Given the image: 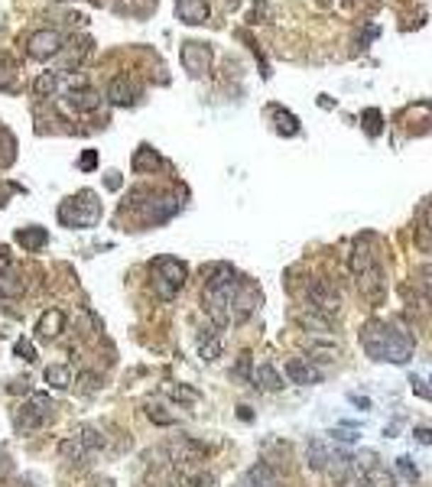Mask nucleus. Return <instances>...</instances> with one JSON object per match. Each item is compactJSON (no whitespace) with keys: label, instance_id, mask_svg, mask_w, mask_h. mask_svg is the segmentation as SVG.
Segmentation results:
<instances>
[{"label":"nucleus","instance_id":"f704fd0d","mask_svg":"<svg viewBox=\"0 0 432 487\" xmlns=\"http://www.w3.org/2000/svg\"><path fill=\"white\" fill-rule=\"evenodd\" d=\"M397 468H400V474H403V478H406V481H419V471H416V464L409 461L406 455H403V458H397Z\"/></svg>","mask_w":432,"mask_h":487},{"label":"nucleus","instance_id":"f03ea898","mask_svg":"<svg viewBox=\"0 0 432 487\" xmlns=\"http://www.w3.org/2000/svg\"><path fill=\"white\" fill-rule=\"evenodd\" d=\"M52 410H55V400L49 393H33L30 403L23 406V412L16 416V429L20 432H33V429L46 426L49 419H52Z\"/></svg>","mask_w":432,"mask_h":487},{"label":"nucleus","instance_id":"20e7f679","mask_svg":"<svg viewBox=\"0 0 432 487\" xmlns=\"http://www.w3.org/2000/svg\"><path fill=\"white\" fill-rule=\"evenodd\" d=\"M179 59H182V69L189 72L192 78H201V75H209V72H211V46H209V43L189 39V43H182Z\"/></svg>","mask_w":432,"mask_h":487},{"label":"nucleus","instance_id":"2f4dec72","mask_svg":"<svg viewBox=\"0 0 432 487\" xmlns=\"http://www.w3.org/2000/svg\"><path fill=\"white\" fill-rule=\"evenodd\" d=\"M13 354L20 361H26V364H33V361H36V348H33V341H26V338H20V341L13 344Z\"/></svg>","mask_w":432,"mask_h":487},{"label":"nucleus","instance_id":"39448f33","mask_svg":"<svg viewBox=\"0 0 432 487\" xmlns=\"http://www.w3.org/2000/svg\"><path fill=\"white\" fill-rule=\"evenodd\" d=\"M62 46H65V39H62L59 30H39L26 39V55L46 62V59H52V55H59Z\"/></svg>","mask_w":432,"mask_h":487},{"label":"nucleus","instance_id":"c9c22d12","mask_svg":"<svg viewBox=\"0 0 432 487\" xmlns=\"http://www.w3.org/2000/svg\"><path fill=\"white\" fill-rule=\"evenodd\" d=\"M416 276H419V286H423V290L429 292V299H432V263H423V267L416 270Z\"/></svg>","mask_w":432,"mask_h":487},{"label":"nucleus","instance_id":"c03bdc74","mask_svg":"<svg viewBox=\"0 0 432 487\" xmlns=\"http://www.w3.org/2000/svg\"><path fill=\"white\" fill-rule=\"evenodd\" d=\"M108 189H121V175L117 173H108Z\"/></svg>","mask_w":432,"mask_h":487},{"label":"nucleus","instance_id":"0eeeda50","mask_svg":"<svg viewBox=\"0 0 432 487\" xmlns=\"http://www.w3.org/2000/svg\"><path fill=\"white\" fill-rule=\"evenodd\" d=\"M361 348L367 351V358L384 361V348H387V322L370 319L361 328Z\"/></svg>","mask_w":432,"mask_h":487},{"label":"nucleus","instance_id":"79ce46f5","mask_svg":"<svg viewBox=\"0 0 432 487\" xmlns=\"http://www.w3.org/2000/svg\"><path fill=\"white\" fill-rule=\"evenodd\" d=\"M0 273H10V257H7V247H0Z\"/></svg>","mask_w":432,"mask_h":487},{"label":"nucleus","instance_id":"37998d69","mask_svg":"<svg viewBox=\"0 0 432 487\" xmlns=\"http://www.w3.org/2000/svg\"><path fill=\"white\" fill-rule=\"evenodd\" d=\"M351 403L361 406V410H370V400H364V396H358V393H351Z\"/></svg>","mask_w":432,"mask_h":487},{"label":"nucleus","instance_id":"4c0bfd02","mask_svg":"<svg viewBox=\"0 0 432 487\" xmlns=\"http://www.w3.org/2000/svg\"><path fill=\"white\" fill-rule=\"evenodd\" d=\"M78 166L85 169V173H92V169L98 166V153H94V150H85V156H82V163H78Z\"/></svg>","mask_w":432,"mask_h":487},{"label":"nucleus","instance_id":"c85d7f7f","mask_svg":"<svg viewBox=\"0 0 432 487\" xmlns=\"http://www.w3.org/2000/svg\"><path fill=\"white\" fill-rule=\"evenodd\" d=\"M75 439L82 442L85 449H92V452H98V449H104V445H108V439H104V435H101L98 429H92V426H85V429H82V432L75 435Z\"/></svg>","mask_w":432,"mask_h":487},{"label":"nucleus","instance_id":"a18cd8bd","mask_svg":"<svg viewBox=\"0 0 432 487\" xmlns=\"http://www.w3.org/2000/svg\"><path fill=\"white\" fill-rule=\"evenodd\" d=\"M426 231H429V234H432V202H429V205H426Z\"/></svg>","mask_w":432,"mask_h":487},{"label":"nucleus","instance_id":"9b49d317","mask_svg":"<svg viewBox=\"0 0 432 487\" xmlns=\"http://www.w3.org/2000/svg\"><path fill=\"white\" fill-rule=\"evenodd\" d=\"M108 101H111L114 107H127V104H133V101H137V84H133L127 75L111 78V84H108Z\"/></svg>","mask_w":432,"mask_h":487},{"label":"nucleus","instance_id":"423d86ee","mask_svg":"<svg viewBox=\"0 0 432 487\" xmlns=\"http://www.w3.org/2000/svg\"><path fill=\"white\" fill-rule=\"evenodd\" d=\"M306 292H309V302H312V309H316V312H322V315H328V319H332V315L341 309L338 290H335V286H328V283H322V280L309 283Z\"/></svg>","mask_w":432,"mask_h":487},{"label":"nucleus","instance_id":"7ed1b4c3","mask_svg":"<svg viewBox=\"0 0 432 487\" xmlns=\"http://www.w3.org/2000/svg\"><path fill=\"white\" fill-rule=\"evenodd\" d=\"M413 348H416V341H413V335H409L406 328L397 325V322H387L384 361H390V364H406V361L413 358Z\"/></svg>","mask_w":432,"mask_h":487},{"label":"nucleus","instance_id":"a211bd4d","mask_svg":"<svg viewBox=\"0 0 432 487\" xmlns=\"http://www.w3.org/2000/svg\"><path fill=\"white\" fill-rule=\"evenodd\" d=\"M16 244H23V251H43L49 244V231L39 228V224H30V228H20L16 231Z\"/></svg>","mask_w":432,"mask_h":487},{"label":"nucleus","instance_id":"6ab92c4d","mask_svg":"<svg viewBox=\"0 0 432 487\" xmlns=\"http://www.w3.org/2000/svg\"><path fill=\"white\" fill-rule=\"evenodd\" d=\"M65 101H69L72 111H78V114H88V111H94V107L101 104V94L92 92V88H72Z\"/></svg>","mask_w":432,"mask_h":487},{"label":"nucleus","instance_id":"1a4fd4ad","mask_svg":"<svg viewBox=\"0 0 432 487\" xmlns=\"http://www.w3.org/2000/svg\"><path fill=\"white\" fill-rule=\"evenodd\" d=\"M358 280V290H361V296L367 299V302H380L387 292V283H384V270L380 267H370L367 273L355 276Z\"/></svg>","mask_w":432,"mask_h":487},{"label":"nucleus","instance_id":"4468645a","mask_svg":"<svg viewBox=\"0 0 432 487\" xmlns=\"http://www.w3.org/2000/svg\"><path fill=\"white\" fill-rule=\"evenodd\" d=\"M179 212V202L172 195H162V198H150V205H143V218L153 221V224H160V221L172 218V214Z\"/></svg>","mask_w":432,"mask_h":487},{"label":"nucleus","instance_id":"cd10ccee","mask_svg":"<svg viewBox=\"0 0 432 487\" xmlns=\"http://www.w3.org/2000/svg\"><path fill=\"white\" fill-rule=\"evenodd\" d=\"M55 88H59V75H55V72H43V75L33 82L36 98H49V94H55Z\"/></svg>","mask_w":432,"mask_h":487},{"label":"nucleus","instance_id":"49530a36","mask_svg":"<svg viewBox=\"0 0 432 487\" xmlns=\"http://www.w3.org/2000/svg\"><path fill=\"white\" fill-rule=\"evenodd\" d=\"M228 4H231V7H238V0H228Z\"/></svg>","mask_w":432,"mask_h":487},{"label":"nucleus","instance_id":"f8f14e48","mask_svg":"<svg viewBox=\"0 0 432 487\" xmlns=\"http://www.w3.org/2000/svg\"><path fill=\"white\" fill-rule=\"evenodd\" d=\"M257 302H260V292H257V286L254 283H240L238 286V292H234V302H231V309L238 315H234V319H247V315L254 312L257 309Z\"/></svg>","mask_w":432,"mask_h":487},{"label":"nucleus","instance_id":"7c9ffc66","mask_svg":"<svg viewBox=\"0 0 432 487\" xmlns=\"http://www.w3.org/2000/svg\"><path fill=\"white\" fill-rule=\"evenodd\" d=\"M59 452H62L65 458H72V461H82V458H85V445H82L78 439H65V442L59 445Z\"/></svg>","mask_w":432,"mask_h":487},{"label":"nucleus","instance_id":"b1692460","mask_svg":"<svg viewBox=\"0 0 432 487\" xmlns=\"http://www.w3.org/2000/svg\"><path fill=\"white\" fill-rule=\"evenodd\" d=\"M26 292V280L13 273H0V299H16Z\"/></svg>","mask_w":432,"mask_h":487},{"label":"nucleus","instance_id":"412c9836","mask_svg":"<svg viewBox=\"0 0 432 487\" xmlns=\"http://www.w3.org/2000/svg\"><path fill=\"white\" fill-rule=\"evenodd\" d=\"M296 322H299L302 328H312V332H319V335H328L332 332V319L322 312H316V309H309V312H299L296 315Z\"/></svg>","mask_w":432,"mask_h":487},{"label":"nucleus","instance_id":"f257e3e1","mask_svg":"<svg viewBox=\"0 0 432 487\" xmlns=\"http://www.w3.org/2000/svg\"><path fill=\"white\" fill-rule=\"evenodd\" d=\"M59 221L69 228H94L101 221V202L92 189H82L78 195L65 198V205L59 208Z\"/></svg>","mask_w":432,"mask_h":487},{"label":"nucleus","instance_id":"9d476101","mask_svg":"<svg viewBox=\"0 0 432 487\" xmlns=\"http://www.w3.org/2000/svg\"><path fill=\"white\" fill-rule=\"evenodd\" d=\"M209 13H211L209 0H176V16L189 26H201L209 20Z\"/></svg>","mask_w":432,"mask_h":487},{"label":"nucleus","instance_id":"c756f323","mask_svg":"<svg viewBox=\"0 0 432 487\" xmlns=\"http://www.w3.org/2000/svg\"><path fill=\"white\" fill-rule=\"evenodd\" d=\"M88 49H92V39H78V49H72V53L62 55L59 65H62V69H72V65H78V62L88 55Z\"/></svg>","mask_w":432,"mask_h":487},{"label":"nucleus","instance_id":"473e14b6","mask_svg":"<svg viewBox=\"0 0 432 487\" xmlns=\"http://www.w3.org/2000/svg\"><path fill=\"white\" fill-rule=\"evenodd\" d=\"M309 354H316V361H332L335 354H338V348H335V344H316V341H309Z\"/></svg>","mask_w":432,"mask_h":487},{"label":"nucleus","instance_id":"72a5a7b5","mask_svg":"<svg viewBox=\"0 0 432 487\" xmlns=\"http://www.w3.org/2000/svg\"><path fill=\"white\" fill-rule=\"evenodd\" d=\"M364 130H367L370 137H377L380 133V111H364Z\"/></svg>","mask_w":432,"mask_h":487},{"label":"nucleus","instance_id":"a878e982","mask_svg":"<svg viewBox=\"0 0 432 487\" xmlns=\"http://www.w3.org/2000/svg\"><path fill=\"white\" fill-rule=\"evenodd\" d=\"M273 117H277V133H283V137H296V133H299V121H296L289 111L273 107Z\"/></svg>","mask_w":432,"mask_h":487},{"label":"nucleus","instance_id":"a19ab883","mask_svg":"<svg viewBox=\"0 0 432 487\" xmlns=\"http://www.w3.org/2000/svg\"><path fill=\"white\" fill-rule=\"evenodd\" d=\"M332 439H338V442H355L358 435H355V432H348V429H335Z\"/></svg>","mask_w":432,"mask_h":487},{"label":"nucleus","instance_id":"58836bf2","mask_svg":"<svg viewBox=\"0 0 432 487\" xmlns=\"http://www.w3.org/2000/svg\"><path fill=\"white\" fill-rule=\"evenodd\" d=\"M413 439H416L419 445H432V429H416V432H413Z\"/></svg>","mask_w":432,"mask_h":487},{"label":"nucleus","instance_id":"dca6fc26","mask_svg":"<svg viewBox=\"0 0 432 487\" xmlns=\"http://www.w3.org/2000/svg\"><path fill=\"white\" fill-rule=\"evenodd\" d=\"M62 328H65V315H62V309H49V312L39 315V338H46V341H52V338L62 335Z\"/></svg>","mask_w":432,"mask_h":487},{"label":"nucleus","instance_id":"aec40b11","mask_svg":"<svg viewBox=\"0 0 432 487\" xmlns=\"http://www.w3.org/2000/svg\"><path fill=\"white\" fill-rule=\"evenodd\" d=\"M199 354L201 361H218V354H221V335H218V328H201L199 335Z\"/></svg>","mask_w":432,"mask_h":487},{"label":"nucleus","instance_id":"2eb2a0df","mask_svg":"<svg viewBox=\"0 0 432 487\" xmlns=\"http://www.w3.org/2000/svg\"><path fill=\"white\" fill-rule=\"evenodd\" d=\"M286 377L293 383H302V387H309V383H319L322 381V373L316 371V367H309L306 361H299V358H293V361H286Z\"/></svg>","mask_w":432,"mask_h":487},{"label":"nucleus","instance_id":"4be33fe9","mask_svg":"<svg viewBox=\"0 0 432 487\" xmlns=\"http://www.w3.org/2000/svg\"><path fill=\"white\" fill-rule=\"evenodd\" d=\"M43 381H46L52 390H69V383H72V371H69L65 364H49L46 371H43Z\"/></svg>","mask_w":432,"mask_h":487},{"label":"nucleus","instance_id":"f3484780","mask_svg":"<svg viewBox=\"0 0 432 487\" xmlns=\"http://www.w3.org/2000/svg\"><path fill=\"white\" fill-rule=\"evenodd\" d=\"M364 481H367V487H397V474L387 464H377L374 458L364 464Z\"/></svg>","mask_w":432,"mask_h":487},{"label":"nucleus","instance_id":"bb28decb","mask_svg":"<svg viewBox=\"0 0 432 487\" xmlns=\"http://www.w3.org/2000/svg\"><path fill=\"white\" fill-rule=\"evenodd\" d=\"M306 458H309V468H316V471H322L325 464L332 461V455L325 452V445H322V442H309Z\"/></svg>","mask_w":432,"mask_h":487},{"label":"nucleus","instance_id":"e433bc0d","mask_svg":"<svg viewBox=\"0 0 432 487\" xmlns=\"http://www.w3.org/2000/svg\"><path fill=\"white\" fill-rule=\"evenodd\" d=\"M153 286H156V292H160V296L162 299H172V296H176V286H172V283H166V280H162V276H156V280H153Z\"/></svg>","mask_w":432,"mask_h":487},{"label":"nucleus","instance_id":"5701e85b","mask_svg":"<svg viewBox=\"0 0 432 487\" xmlns=\"http://www.w3.org/2000/svg\"><path fill=\"white\" fill-rule=\"evenodd\" d=\"M254 383L260 390H279L283 387V377H279V371L273 364H260L254 371Z\"/></svg>","mask_w":432,"mask_h":487},{"label":"nucleus","instance_id":"ea45409f","mask_svg":"<svg viewBox=\"0 0 432 487\" xmlns=\"http://www.w3.org/2000/svg\"><path fill=\"white\" fill-rule=\"evenodd\" d=\"M170 393H172V396H176V400H199V396H195V393H192V390H182V387H172V390H170Z\"/></svg>","mask_w":432,"mask_h":487},{"label":"nucleus","instance_id":"6e6552de","mask_svg":"<svg viewBox=\"0 0 432 487\" xmlns=\"http://www.w3.org/2000/svg\"><path fill=\"white\" fill-rule=\"evenodd\" d=\"M153 270H156V276H162L166 283H172L176 290H182L185 280H189V267H185L182 260H176V257H156L153 260Z\"/></svg>","mask_w":432,"mask_h":487},{"label":"nucleus","instance_id":"ddd939ff","mask_svg":"<svg viewBox=\"0 0 432 487\" xmlns=\"http://www.w3.org/2000/svg\"><path fill=\"white\" fill-rule=\"evenodd\" d=\"M348 267H351V273H355V276L367 273L370 267H377V260H374V251H370L367 237H358L355 251H351V260H348Z\"/></svg>","mask_w":432,"mask_h":487},{"label":"nucleus","instance_id":"de8ad7c7","mask_svg":"<svg viewBox=\"0 0 432 487\" xmlns=\"http://www.w3.org/2000/svg\"><path fill=\"white\" fill-rule=\"evenodd\" d=\"M55 4H65V0H55Z\"/></svg>","mask_w":432,"mask_h":487},{"label":"nucleus","instance_id":"393cba45","mask_svg":"<svg viewBox=\"0 0 432 487\" xmlns=\"http://www.w3.org/2000/svg\"><path fill=\"white\" fill-rule=\"evenodd\" d=\"M156 166H162V160L150 146H140V150L133 153V173H153Z\"/></svg>","mask_w":432,"mask_h":487}]
</instances>
